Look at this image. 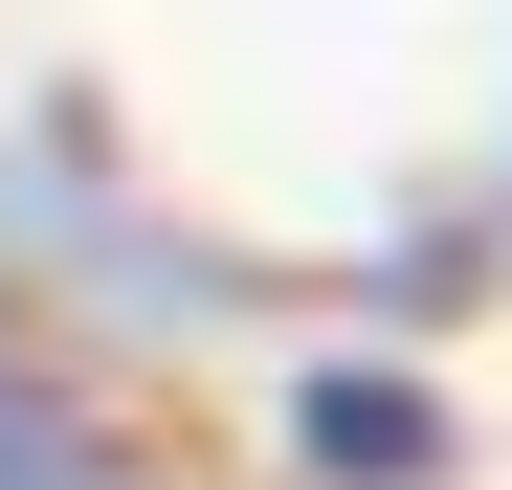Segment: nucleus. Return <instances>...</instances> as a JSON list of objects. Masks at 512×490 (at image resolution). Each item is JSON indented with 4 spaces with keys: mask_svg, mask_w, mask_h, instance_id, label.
I'll use <instances>...</instances> for the list:
<instances>
[{
    "mask_svg": "<svg viewBox=\"0 0 512 490\" xmlns=\"http://www.w3.org/2000/svg\"><path fill=\"white\" fill-rule=\"evenodd\" d=\"M0 490H112V446H90V424L23 379V335H0Z\"/></svg>",
    "mask_w": 512,
    "mask_h": 490,
    "instance_id": "obj_2",
    "label": "nucleus"
},
{
    "mask_svg": "<svg viewBox=\"0 0 512 490\" xmlns=\"http://www.w3.org/2000/svg\"><path fill=\"white\" fill-rule=\"evenodd\" d=\"M290 446H312V490H423V468H446V401L379 379V357H334V379L290 401Z\"/></svg>",
    "mask_w": 512,
    "mask_h": 490,
    "instance_id": "obj_1",
    "label": "nucleus"
}]
</instances>
